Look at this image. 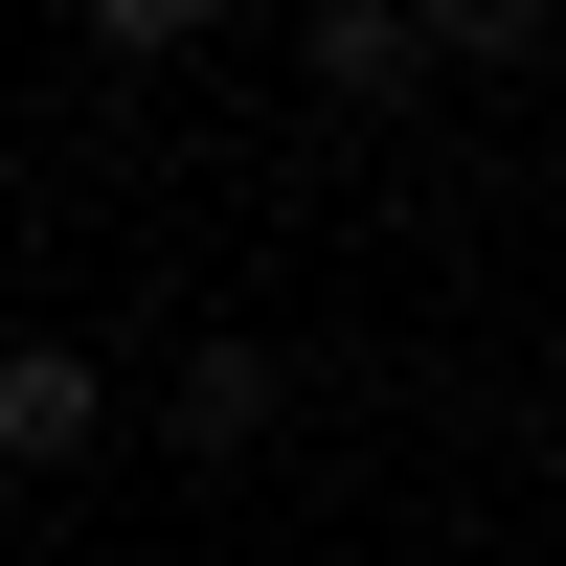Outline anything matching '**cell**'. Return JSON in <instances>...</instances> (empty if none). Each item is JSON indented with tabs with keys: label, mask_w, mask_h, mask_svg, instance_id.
Instances as JSON below:
<instances>
[{
	"label": "cell",
	"mask_w": 566,
	"mask_h": 566,
	"mask_svg": "<svg viewBox=\"0 0 566 566\" xmlns=\"http://www.w3.org/2000/svg\"><path fill=\"white\" fill-rule=\"evenodd\" d=\"M181 45H205V23H181V0H91V69H114V91H159Z\"/></svg>",
	"instance_id": "cell-4"
},
{
	"label": "cell",
	"mask_w": 566,
	"mask_h": 566,
	"mask_svg": "<svg viewBox=\"0 0 566 566\" xmlns=\"http://www.w3.org/2000/svg\"><path fill=\"white\" fill-rule=\"evenodd\" d=\"M114 363L91 340H0V476H91V453H114Z\"/></svg>",
	"instance_id": "cell-1"
},
{
	"label": "cell",
	"mask_w": 566,
	"mask_h": 566,
	"mask_svg": "<svg viewBox=\"0 0 566 566\" xmlns=\"http://www.w3.org/2000/svg\"><path fill=\"white\" fill-rule=\"evenodd\" d=\"M295 69L386 114V91H431V23H408V0H295Z\"/></svg>",
	"instance_id": "cell-3"
},
{
	"label": "cell",
	"mask_w": 566,
	"mask_h": 566,
	"mask_svg": "<svg viewBox=\"0 0 566 566\" xmlns=\"http://www.w3.org/2000/svg\"><path fill=\"white\" fill-rule=\"evenodd\" d=\"M272 431H295V363H272V340H181L159 363V453L227 476V453H272Z\"/></svg>",
	"instance_id": "cell-2"
}]
</instances>
